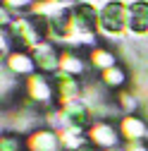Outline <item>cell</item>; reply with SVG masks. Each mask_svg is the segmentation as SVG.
I'll return each instance as SVG.
<instances>
[{
    "instance_id": "8",
    "label": "cell",
    "mask_w": 148,
    "mask_h": 151,
    "mask_svg": "<svg viewBox=\"0 0 148 151\" xmlns=\"http://www.w3.org/2000/svg\"><path fill=\"white\" fill-rule=\"evenodd\" d=\"M33 63L38 65V67H43V70H55V67L60 65V60L55 58V50L50 46H38V48H36Z\"/></svg>"
},
{
    "instance_id": "3",
    "label": "cell",
    "mask_w": 148,
    "mask_h": 151,
    "mask_svg": "<svg viewBox=\"0 0 148 151\" xmlns=\"http://www.w3.org/2000/svg\"><path fill=\"white\" fill-rule=\"evenodd\" d=\"M120 134L110 122H96L88 127V142L91 146H96L98 151H105V149H117L120 146Z\"/></svg>"
},
{
    "instance_id": "14",
    "label": "cell",
    "mask_w": 148,
    "mask_h": 151,
    "mask_svg": "<svg viewBox=\"0 0 148 151\" xmlns=\"http://www.w3.org/2000/svg\"><path fill=\"white\" fill-rule=\"evenodd\" d=\"M10 3V7H22V5H26L29 0H7Z\"/></svg>"
},
{
    "instance_id": "9",
    "label": "cell",
    "mask_w": 148,
    "mask_h": 151,
    "mask_svg": "<svg viewBox=\"0 0 148 151\" xmlns=\"http://www.w3.org/2000/svg\"><path fill=\"white\" fill-rule=\"evenodd\" d=\"M10 70L17 72V74H31L33 72V60L29 58L26 53H12L10 60H7Z\"/></svg>"
},
{
    "instance_id": "12",
    "label": "cell",
    "mask_w": 148,
    "mask_h": 151,
    "mask_svg": "<svg viewBox=\"0 0 148 151\" xmlns=\"http://www.w3.org/2000/svg\"><path fill=\"white\" fill-rule=\"evenodd\" d=\"M0 151H22V144H19V137L14 134H3V142H0Z\"/></svg>"
},
{
    "instance_id": "7",
    "label": "cell",
    "mask_w": 148,
    "mask_h": 151,
    "mask_svg": "<svg viewBox=\"0 0 148 151\" xmlns=\"http://www.w3.org/2000/svg\"><path fill=\"white\" fill-rule=\"evenodd\" d=\"M26 91H29V96H31L36 103H43V101L50 99V84H48L43 77H38V74H33V77L29 79Z\"/></svg>"
},
{
    "instance_id": "10",
    "label": "cell",
    "mask_w": 148,
    "mask_h": 151,
    "mask_svg": "<svg viewBox=\"0 0 148 151\" xmlns=\"http://www.w3.org/2000/svg\"><path fill=\"white\" fill-rule=\"evenodd\" d=\"M60 65L65 67V74H79L81 70H84V60L81 58H77V55H72V53H65L62 55V60H60Z\"/></svg>"
},
{
    "instance_id": "2",
    "label": "cell",
    "mask_w": 148,
    "mask_h": 151,
    "mask_svg": "<svg viewBox=\"0 0 148 151\" xmlns=\"http://www.w3.org/2000/svg\"><path fill=\"white\" fill-rule=\"evenodd\" d=\"M98 22H100V29L107 31V34H120L124 31V27L129 24V10H124L122 3H107L100 14H98Z\"/></svg>"
},
{
    "instance_id": "6",
    "label": "cell",
    "mask_w": 148,
    "mask_h": 151,
    "mask_svg": "<svg viewBox=\"0 0 148 151\" xmlns=\"http://www.w3.org/2000/svg\"><path fill=\"white\" fill-rule=\"evenodd\" d=\"M129 29L136 34L148 31V3H134L129 7Z\"/></svg>"
},
{
    "instance_id": "5",
    "label": "cell",
    "mask_w": 148,
    "mask_h": 151,
    "mask_svg": "<svg viewBox=\"0 0 148 151\" xmlns=\"http://www.w3.org/2000/svg\"><path fill=\"white\" fill-rule=\"evenodd\" d=\"M120 132L127 142H146L148 139V122L136 115H127L120 122Z\"/></svg>"
},
{
    "instance_id": "4",
    "label": "cell",
    "mask_w": 148,
    "mask_h": 151,
    "mask_svg": "<svg viewBox=\"0 0 148 151\" xmlns=\"http://www.w3.org/2000/svg\"><path fill=\"white\" fill-rule=\"evenodd\" d=\"M62 142L60 134L53 129H36L26 137V151H60Z\"/></svg>"
},
{
    "instance_id": "1",
    "label": "cell",
    "mask_w": 148,
    "mask_h": 151,
    "mask_svg": "<svg viewBox=\"0 0 148 151\" xmlns=\"http://www.w3.org/2000/svg\"><path fill=\"white\" fill-rule=\"evenodd\" d=\"M60 120H62V129L86 132V127L91 122V108L81 101H69V103H65V108L60 113Z\"/></svg>"
},
{
    "instance_id": "16",
    "label": "cell",
    "mask_w": 148,
    "mask_h": 151,
    "mask_svg": "<svg viewBox=\"0 0 148 151\" xmlns=\"http://www.w3.org/2000/svg\"><path fill=\"white\" fill-rule=\"evenodd\" d=\"M81 151H93V149H91V146H86V149H81Z\"/></svg>"
},
{
    "instance_id": "15",
    "label": "cell",
    "mask_w": 148,
    "mask_h": 151,
    "mask_svg": "<svg viewBox=\"0 0 148 151\" xmlns=\"http://www.w3.org/2000/svg\"><path fill=\"white\" fill-rule=\"evenodd\" d=\"M105 151H124V146H122V149H120V146H117V149H105Z\"/></svg>"
},
{
    "instance_id": "11",
    "label": "cell",
    "mask_w": 148,
    "mask_h": 151,
    "mask_svg": "<svg viewBox=\"0 0 148 151\" xmlns=\"http://www.w3.org/2000/svg\"><path fill=\"white\" fill-rule=\"evenodd\" d=\"M103 82H105V86H120V84H124V72L120 67H110L103 72Z\"/></svg>"
},
{
    "instance_id": "13",
    "label": "cell",
    "mask_w": 148,
    "mask_h": 151,
    "mask_svg": "<svg viewBox=\"0 0 148 151\" xmlns=\"http://www.w3.org/2000/svg\"><path fill=\"white\" fill-rule=\"evenodd\" d=\"M124 151H148V149H146V144H143V142H127Z\"/></svg>"
}]
</instances>
